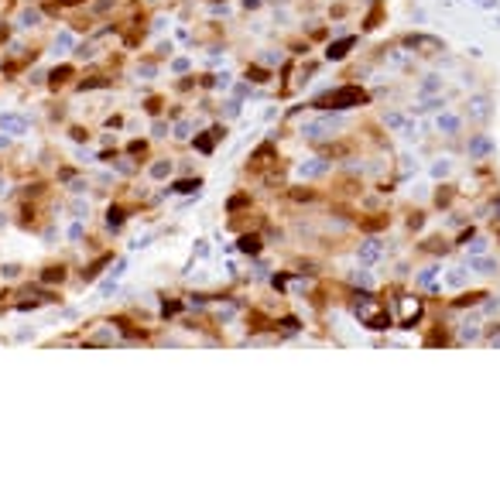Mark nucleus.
<instances>
[{
	"instance_id": "f257e3e1",
	"label": "nucleus",
	"mask_w": 500,
	"mask_h": 503,
	"mask_svg": "<svg viewBox=\"0 0 500 503\" xmlns=\"http://www.w3.org/2000/svg\"><path fill=\"white\" fill-rule=\"evenodd\" d=\"M367 103V93L360 86H343L336 93H326L319 99V106H329V110H350V106H363Z\"/></svg>"
},
{
	"instance_id": "f03ea898",
	"label": "nucleus",
	"mask_w": 500,
	"mask_h": 503,
	"mask_svg": "<svg viewBox=\"0 0 500 503\" xmlns=\"http://www.w3.org/2000/svg\"><path fill=\"white\" fill-rule=\"evenodd\" d=\"M401 308H404L401 329H415V322H422V312H425V308H422V298H411V294H408V298L401 301Z\"/></svg>"
},
{
	"instance_id": "7ed1b4c3",
	"label": "nucleus",
	"mask_w": 500,
	"mask_h": 503,
	"mask_svg": "<svg viewBox=\"0 0 500 503\" xmlns=\"http://www.w3.org/2000/svg\"><path fill=\"white\" fill-rule=\"evenodd\" d=\"M219 137H223V130H206L202 137H196V147H199L202 154H209V151H213V144L219 141Z\"/></svg>"
},
{
	"instance_id": "20e7f679",
	"label": "nucleus",
	"mask_w": 500,
	"mask_h": 503,
	"mask_svg": "<svg viewBox=\"0 0 500 503\" xmlns=\"http://www.w3.org/2000/svg\"><path fill=\"white\" fill-rule=\"evenodd\" d=\"M350 48H353V38H343V41H336V45H329V52H326V55L339 62V59H346V52H350Z\"/></svg>"
},
{
	"instance_id": "39448f33",
	"label": "nucleus",
	"mask_w": 500,
	"mask_h": 503,
	"mask_svg": "<svg viewBox=\"0 0 500 503\" xmlns=\"http://www.w3.org/2000/svg\"><path fill=\"white\" fill-rule=\"evenodd\" d=\"M438 130H442L445 137H456V130H459V117H452V113L438 117Z\"/></svg>"
},
{
	"instance_id": "423d86ee",
	"label": "nucleus",
	"mask_w": 500,
	"mask_h": 503,
	"mask_svg": "<svg viewBox=\"0 0 500 503\" xmlns=\"http://www.w3.org/2000/svg\"><path fill=\"white\" fill-rule=\"evenodd\" d=\"M240 250L243 253H261V236L257 233H243L240 236Z\"/></svg>"
},
{
	"instance_id": "0eeeda50",
	"label": "nucleus",
	"mask_w": 500,
	"mask_h": 503,
	"mask_svg": "<svg viewBox=\"0 0 500 503\" xmlns=\"http://www.w3.org/2000/svg\"><path fill=\"white\" fill-rule=\"evenodd\" d=\"M0 127H3V130H10V134H24V127H28V124H24L21 117H0Z\"/></svg>"
},
{
	"instance_id": "6e6552de",
	"label": "nucleus",
	"mask_w": 500,
	"mask_h": 503,
	"mask_svg": "<svg viewBox=\"0 0 500 503\" xmlns=\"http://www.w3.org/2000/svg\"><path fill=\"white\" fill-rule=\"evenodd\" d=\"M103 264H110V253L96 257V260H93V264H89V267L82 271V278H86V281H96V274H100V267H103Z\"/></svg>"
},
{
	"instance_id": "1a4fd4ad",
	"label": "nucleus",
	"mask_w": 500,
	"mask_h": 503,
	"mask_svg": "<svg viewBox=\"0 0 500 503\" xmlns=\"http://www.w3.org/2000/svg\"><path fill=\"white\" fill-rule=\"evenodd\" d=\"M41 281H45V284H55V281L62 284V281H66V267H45Z\"/></svg>"
},
{
	"instance_id": "9d476101",
	"label": "nucleus",
	"mask_w": 500,
	"mask_h": 503,
	"mask_svg": "<svg viewBox=\"0 0 500 503\" xmlns=\"http://www.w3.org/2000/svg\"><path fill=\"white\" fill-rule=\"evenodd\" d=\"M357 253H360V260H377V257H380V247H377L373 240H367V243L360 247Z\"/></svg>"
},
{
	"instance_id": "9b49d317",
	"label": "nucleus",
	"mask_w": 500,
	"mask_h": 503,
	"mask_svg": "<svg viewBox=\"0 0 500 503\" xmlns=\"http://www.w3.org/2000/svg\"><path fill=\"white\" fill-rule=\"evenodd\" d=\"M106 226H110V229L124 226V209H120V206H110V209H106Z\"/></svg>"
},
{
	"instance_id": "f8f14e48",
	"label": "nucleus",
	"mask_w": 500,
	"mask_h": 503,
	"mask_svg": "<svg viewBox=\"0 0 500 503\" xmlns=\"http://www.w3.org/2000/svg\"><path fill=\"white\" fill-rule=\"evenodd\" d=\"M469 154H476V157L490 154V141H487V137H473V141H469Z\"/></svg>"
},
{
	"instance_id": "ddd939ff",
	"label": "nucleus",
	"mask_w": 500,
	"mask_h": 503,
	"mask_svg": "<svg viewBox=\"0 0 500 503\" xmlns=\"http://www.w3.org/2000/svg\"><path fill=\"white\" fill-rule=\"evenodd\" d=\"M171 171V161H158V164H151V178H165Z\"/></svg>"
},
{
	"instance_id": "4468645a",
	"label": "nucleus",
	"mask_w": 500,
	"mask_h": 503,
	"mask_svg": "<svg viewBox=\"0 0 500 503\" xmlns=\"http://www.w3.org/2000/svg\"><path fill=\"white\" fill-rule=\"evenodd\" d=\"M69 75H72V69H69V65H62V69H55V72H52V82L59 86V82H66Z\"/></svg>"
},
{
	"instance_id": "2eb2a0df",
	"label": "nucleus",
	"mask_w": 500,
	"mask_h": 503,
	"mask_svg": "<svg viewBox=\"0 0 500 503\" xmlns=\"http://www.w3.org/2000/svg\"><path fill=\"white\" fill-rule=\"evenodd\" d=\"M199 185H202L199 178H196V182H178V185H175V192H199Z\"/></svg>"
},
{
	"instance_id": "dca6fc26",
	"label": "nucleus",
	"mask_w": 500,
	"mask_h": 503,
	"mask_svg": "<svg viewBox=\"0 0 500 503\" xmlns=\"http://www.w3.org/2000/svg\"><path fill=\"white\" fill-rule=\"evenodd\" d=\"M449 202H452V189L445 185V192L438 189V195H435V206H449Z\"/></svg>"
},
{
	"instance_id": "f3484780",
	"label": "nucleus",
	"mask_w": 500,
	"mask_h": 503,
	"mask_svg": "<svg viewBox=\"0 0 500 503\" xmlns=\"http://www.w3.org/2000/svg\"><path fill=\"white\" fill-rule=\"evenodd\" d=\"M473 264H476V267H480V274H494V271H497V267H494V264H490V260H473Z\"/></svg>"
},
{
	"instance_id": "a211bd4d",
	"label": "nucleus",
	"mask_w": 500,
	"mask_h": 503,
	"mask_svg": "<svg viewBox=\"0 0 500 503\" xmlns=\"http://www.w3.org/2000/svg\"><path fill=\"white\" fill-rule=\"evenodd\" d=\"M0 274H3V278H17L21 267H17V264H7V267H0Z\"/></svg>"
}]
</instances>
